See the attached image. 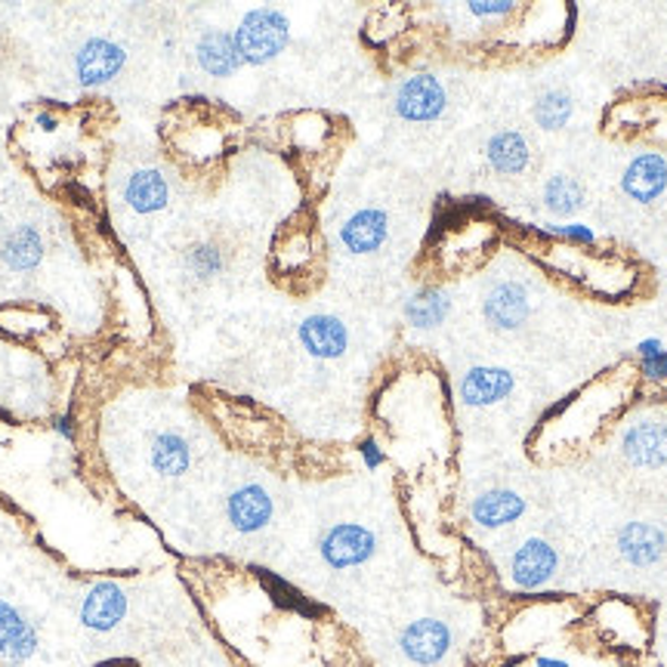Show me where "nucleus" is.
Returning <instances> with one entry per match:
<instances>
[{"label":"nucleus","instance_id":"1","mask_svg":"<svg viewBox=\"0 0 667 667\" xmlns=\"http://www.w3.org/2000/svg\"><path fill=\"white\" fill-rule=\"evenodd\" d=\"M232 35L241 60L248 65H266L278 53H285V47L291 43V22L275 7H256L241 16Z\"/></svg>","mask_w":667,"mask_h":667},{"label":"nucleus","instance_id":"2","mask_svg":"<svg viewBox=\"0 0 667 667\" xmlns=\"http://www.w3.org/2000/svg\"><path fill=\"white\" fill-rule=\"evenodd\" d=\"M322 559L331 566V569H353L368 563L377 550V538L372 529L365 526H355V523H337L331 529L325 531L322 538Z\"/></svg>","mask_w":667,"mask_h":667},{"label":"nucleus","instance_id":"3","mask_svg":"<svg viewBox=\"0 0 667 667\" xmlns=\"http://www.w3.org/2000/svg\"><path fill=\"white\" fill-rule=\"evenodd\" d=\"M449 105L445 97V87L439 84V78L432 75H412V78L402 80L399 93H395V112L399 118L405 121H436Z\"/></svg>","mask_w":667,"mask_h":667},{"label":"nucleus","instance_id":"4","mask_svg":"<svg viewBox=\"0 0 667 667\" xmlns=\"http://www.w3.org/2000/svg\"><path fill=\"white\" fill-rule=\"evenodd\" d=\"M402 655L414 665H439L452 649V630L439 618H417L399 637Z\"/></svg>","mask_w":667,"mask_h":667},{"label":"nucleus","instance_id":"5","mask_svg":"<svg viewBox=\"0 0 667 667\" xmlns=\"http://www.w3.org/2000/svg\"><path fill=\"white\" fill-rule=\"evenodd\" d=\"M559 556L556 548L544 541V538H529L523 541L519 550L513 553L511 559V578L519 590H541L550 578L556 575Z\"/></svg>","mask_w":667,"mask_h":667},{"label":"nucleus","instance_id":"6","mask_svg":"<svg viewBox=\"0 0 667 667\" xmlns=\"http://www.w3.org/2000/svg\"><path fill=\"white\" fill-rule=\"evenodd\" d=\"M127 62L124 47L109 38H90L75 56V72L84 87H102L112 78H118V72Z\"/></svg>","mask_w":667,"mask_h":667},{"label":"nucleus","instance_id":"7","mask_svg":"<svg viewBox=\"0 0 667 667\" xmlns=\"http://www.w3.org/2000/svg\"><path fill=\"white\" fill-rule=\"evenodd\" d=\"M621 452L633 467L655 470L667 464V424L662 420H640L621 436Z\"/></svg>","mask_w":667,"mask_h":667},{"label":"nucleus","instance_id":"8","mask_svg":"<svg viewBox=\"0 0 667 667\" xmlns=\"http://www.w3.org/2000/svg\"><path fill=\"white\" fill-rule=\"evenodd\" d=\"M124 615H127V596H124V590H121L118 584H112V581L93 584V588L87 590L84 603H80V621H84V628L99 630V633L118 628L121 621H124Z\"/></svg>","mask_w":667,"mask_h":667},{"label":"nucleus","instance_id":"9","mask_svg":"<svg viewBox=\"0 0 667 667\" xmlns=\"http://www.w3.org/2000/svg\"><path fill=\"white\" fill-rule=\"evenodd\" d=\"M390 236V216L380 207H362L340 226V241L350 254H374Z\"/></svg>","mask_w":667,"mask_h":667},{"label":"nucleus","instance_id":"10","mask_svg":"<svg viewBox=\"0 0 667 667\" xmlns=\"http://www.w3.org/2000/svg\"><path fill=\"white\" fill-rule=\"evenodd\" d=\"M513 387H516V380L507 368L476 365L461 377V399H464V405H473V408H489V405H498L501 399H507Z\"/></svg>","mask_w":667,"mask_h":667},{"label":"nucleus","instance_id":"11","mask_svg":"<svg viewBox=\"0 0 667 667\" xmlns=\"http://www.w3.org/2000/svg\"><path fill=\"white\" fill-rule=\"evenodd\" d=\"M482 313L498 331H516L529 318V294L516 281H501L482 300Z\"/></svg>","mask_w":667,"mask_h":667},{"label":"nucleus","instance_id":"12","mask_svg":"<svg viewBox=\"0 0 667 667\" xmlns=\"http://www.w3.org/2000/svg\"><path fill=\"white\" fill-rule=\"evenodd\" d=\"M297 334L303 350L315 358H340L350 347V331L337 315H310Z\"/></svg>","mask_w":667,"mask_h":667},{"label":"nucleus","instance_id":"13","mask_svg":"<svg viewBox=\"0 0 667 667\" xmlns=\"http://www.w3.org/2000/svg\"><path fill=\"white\" fill-rule=\"evenodd\" d=\"M226 513H229V523L232 529L241 531V534H254V531H263L273 519V498L263 486H241L229 494V504H226Z\"/></svg>","mask_w":667,"mask_h":667},{"label":"nucleus","instance_id":"14","mask_svg":"<svg viewBox=\"0 0 667 667\" xmlns=\"http://www.w3.org/2000/svg\"><path fill=\"white\" fill-rule=\"evenodd\" d=\"M621 189L628 192L633 201L649 204L662 196L667 189V161L658 152H643L630 161V167L625 171Z\"/></svg>","mask_w":667,"mask_h":667},{"label":"nucleus","instance_id":"15","mask_svg":"<svg viewBox=\"0 0 667 667\" xmlns=\"http://www.w3.org/2000/svg\"><path fill=\"white\" fill-rule=\"evenodd\" d=\"M618 550L621 556L628 559L630 566L637 569H646V566H655L667 550L665 531L652 523H628L625 529L618 531Z\"/></svg>","mask_w":667,"mask_h":667},{"label":"nucleus","instance_id":"16","mask_svg":"<svg viewBox=\"0 0 667 667\" xmlns=\"http://www.w3.org/2000/svg\"><path fill=\"white\" fill-rule=\"evenodd\" d=\"M196 60L211 78H229L244 65L241 53H238L236 35L219 32V28H211V32L201 35L196 47Z\"/></svg>","mask_w":667,"mask_h":667},{"label":"nucleus","instance_id":"17","mask_svg":"<svg viewBox=\"0 0 667 667\" xmlns=\"http://www.w3.org/2000/svg\"><path fill=\"white\" fill-rule=\"evenodd\" d=\"M38 652V630L25 621L20 608L0 600V655L10 662H28Z\"/></svg>","mask_w":667,"mask_h":667},{"label":"nucleus","instance_id":"18","mask_svg":"<svg viewBox=\"0 0 667 667\" xmlns=\"http://www.w3.org/2000/svg\"><path fill=\"white\" fill-rule=\"evenodd\" d=\"M523 513H526V501L513 489L482 491L470 507L473 523L479 529H504V526L516 523Z\"/></svg>","mask_w":667,"mask_h":667},{"label":"nucleus","instance_id":"19","mask_svg":"<svg viewBox=\"0 0 667 667\" xmlns=\"http://www.w3.org/2000/svg\"><path fill=\"white\" fill-rule=\"evenodd\" d=\"M124 198H127V204H130L137 214H155V211H164V207H167L171 186H167V179H164L161 171L146 167V171H137L134 177L127 179Z\"/></svg>","mask_w":667,"mask_h":667},{"label":"nucleus","instance_id":"20","mask_svg":"<svg viewBox=\"0 0 667 667\" xmlns=\"http://www.w3.org/2000/svg\"><path fill=\"white\" fill-rule=\"evenodd\" d=\"M486 158H489V164L498 174L516 177V174H523V171L529 167V142H526L523 134H516V130H501V134H494V137L489 139Z\"/></svg>","mask_w":667,"mask_h":667},{"label":"nucleus","instance_id":"21","mask_svg":"<svg viewBox=\"0 0 667 667\" xmlns=\"http://www.w3.org/2000/svg\"><path fill=\"white\" fill-rule=\"evenodd\" d=\"M0 260L13 269V273H28L43 260V238L35 226H20L0 244Z\"/></svg>","mask_w":667,"mask_h":667},{"label":"nucleus","instance_id":"22","mask_svg":"<svg viewBox=\"0 0 667 667\" xmlns=\"http://www.w3.org/2000/svg\"><path fill=\"white\" fill-rule=\"evenodd\" d=\"M452 313V300L445 291L439 288H424L405 303V318L412 328H420V331H430V328H439L445 322V315Z\"/></svg>","mask_w":667,"mask_h":667},{"label":"nucleus","instance_id":"23","mask_svg":"<svg viewBox=\"0 0 667 667\" xmlns=\"http://www.w3.org/2000/svg\"><path fill=\"white\" fill-rule=\"evenodd\" d=\"M152 467L161 476H183L192 467V449L179 432H161L152 442Z\"/></svg>","mask_w":667,"mask_h":667},{"label":"nucleus","instance_id":"24","mask_svg":"<svg viewBox=\"0 0 667 667\" xmlns=\"http://www.w3.org/2000/svg\"><path fill=\"white\" fill-rule=\"evenodd\" d=\"M544 204L553 216H571L584 207V189L571 177H550L544 186Z\"/></svg>","mask_w":667,"mask_h":667},{"label":"nucleus","instance_id":"25","mask_svg":"<svg viewBox=\"0 0 667 667\" xmlns=\"http://www.w3.org/2000/svg\"><path fill=\"white\" fill-rule=\"evenodd\" d=\"M571 97L563 90H548L544 97H538L534 102V121L544 130H563L571 118Z\"/></svg>","mask_w":667,"mask_h":667},{"label":"nucleus","instance_id":"26","mask_svg":"<svg viewBox=\"0 0 667 667\" xmlns=\"http://www.w3.org/2000/svg\"><path fill=\"white\" fill-rule=\"evenodd\" d=\"M223 266H226V256H223V251H219L216 244H211V241L192 244V248L186 251V269L196 275L198 281H207V278L219 275L223 273Z\"/></svg>","mask_w":667,"mask_h":667},{"label":"nucleus","instance_id":"27","mask_svg":"<svg viewBox=\"0 0 667 667\" xmlns=\"http://www.w3.org/2000/svg\"><path fill=\"white\" fill-rule=\"evenodd\" d=\"M640 362H643V374H646L649 380H665L667 377V350L662 340H655V337H649V340H643L640 347Z\"/></svg>","mask_w":667,"mask_h":667},{"label":"nucleus","instance_id":"28","mask_svg":"<svg viewBox=\"0 0 667 667\" xmlns=\"http://www.w3.org/2000/svg\"><path fill=\"white\" fill-rule=\"evenodd\" d=\"M467 10H470L473 16H479V20H494V16H507V13H513L516 3H513V0H473Z\"/></svg>","mask_w":667,"mask_h":667},{"label":"nucleus","instance_id":"29","mask_svg":"<svg viewBox=\"0 0 667 667\" xmlns=\"http://www.w3.org/2000/svg\"><path fill=\"white\" fill-rule=\"evenodd\" d=\"M358 452H362V461H365V467H368V470H377V467L387 461V454H383V449H380L374 439H365Z\"/></svg>","mask_w":667,"mask_h":667},{"label":"nucleus","instance_id":"30","mask_svg":"<svg viewBox=\"0 0 667 667\" xmlns=\"http://www.w3.org/2000/svg\"><path fill=\"white\" fill-rule=\"evenodd\" d=\"M559 232H563L566 238H571V241H581V244H590V241H596L593 229H590V226H584V223H571V226H563Z\"/></svg>","mask_w":667,"mask_h":667},{"label":"nucleus","instance_id":"31","mask_svg":"<svg viewBox=\"0 0 667 667\" xmlns=\"http://www.w3.org/2000/svg\"><path fill=\"white\" fill-rule=\"evenodd\" d=\"M56 432H60L62 439H72V436H75V427H72V417H60V420H56Z\"/></svg>","mask_w":667,"mask_h":667},{"label":"nucleus","instance_id":"32","mask_svg":"<svg viewBox=\"0 0 667 667\" xmlns=\"http://www.w3.org/2000/svg\"><path fill=\"white\" fill-rule=\"evenodd\" d=\"M38 127L40 130H56V118H53V115H47V112H40Z\"/></svg>","mask_w":667,"mask_h":667},{"label":"nucleus","instance_id":"33","mask_svg":"<svg viewBox=\"0 0 667 667\" xmlns=\"http://www.w3.org/2000/svg\"><path fill=\"white\" fill-rule=\"evenodd\" d=\"M534 665L538 667H569L566 662H559V658H538Z\"/></svg>","mask_w":667,"mask_h":667}]
</instances>
